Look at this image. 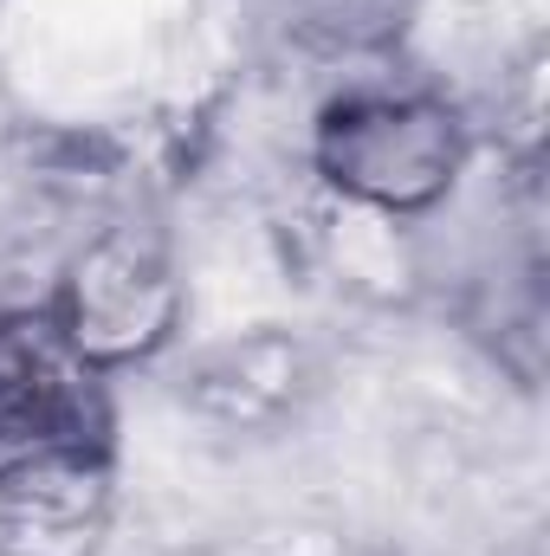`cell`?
I'll list each match as a JSON object with an SVG mask.
<instances>
[{"label":"cell","instance_id":"1","mask_svg":"<svg viewBox=\"0 0 550 556\" xmlns=\"http://www.w3.org/2000/svg\"><path fill=\"white\" fill-rule=\"evenodd\" d=\"M466 155H473L466 117L440 91L396 85V78L343 85L311 130L317 175L370 214L440 207L453 194V181L466 175Z\"/></svg>","mask_w":550,"mask_h":556},{"label":"cell","instance_id":"2","mask_svg":"<svg viewBox=\"0 0 550 556\" xmlns=\"http://www.w3.org/2000/svg\"><path fill=\"white\" fill-rule=\"evenodd\" d=\"M111 466V382L52 304L0 311V479Z\"/></svg>","mask_w":550,"mask_h":556},{"label":"cell","instance_id":"3","mask_svg":"<svg viewBox=\"0 0 550 556\" xmlns=\"http://www.w3.org/2000/svg\"><path fill=\"white\" fill-rule=\"evenodd\" d=\"M168 273L137 253V247H98L78 278L65 285V298L52 304L59 311V324L72 330V343L91 356V363H117V356H130L142 343H155L162 337V324H168Z\"/></svg>","mask_w":550,"mask_h":556},{"label":"cell","instance_id":"4","mask_svg":"<svg viewBox=\"0 0 550 556\" xmlns=\"http://www.w3.org/2000/svg\"><path fill=\"white\" fill-rule=\"evenodd\" d=\"M409 0H291V33L311 52H343L363 59L402 33Z\"/></svg>","mask_w":550,"mask_h":556}]
</instances>
